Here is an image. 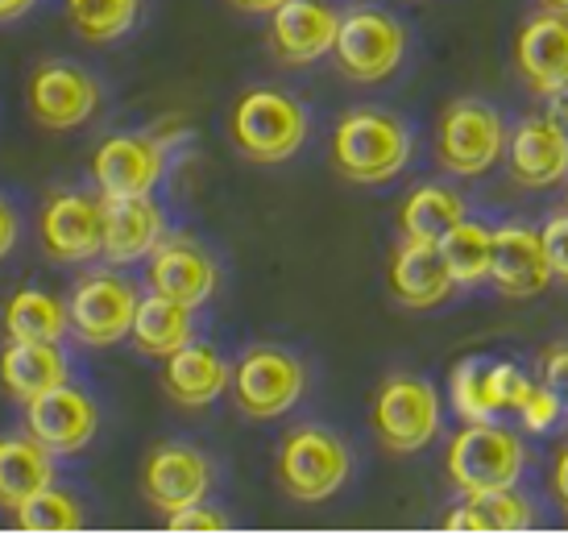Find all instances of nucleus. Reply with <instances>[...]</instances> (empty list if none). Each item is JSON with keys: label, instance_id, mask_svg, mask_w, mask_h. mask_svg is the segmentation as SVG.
Returning <instances> with one entry per match:
<instances>
[{"label": "nucleus", "instance_id": "obj_1", "mask_svg": "<svg viewBox=\"0 0 568 535\" xmlns=\"http://www.w3.org/2000/svg\"><path fill=\"white\" fill-rule=\"evenodd\" d=\"M415 138L403 117L386 109H353L332 129L328 158L336 174L357 188H382L407 171Z\"/></svg>", "mask_w": 568, "mask_h": 535}, {"label": "nucleus", "instance_id": "obj_2", "mask_svg": "<svg viewBox=\"0 0 568 535\" xmlns=\"http://www.w3.org/2000/svg\"><path fill=\"white\" fill-rule=\"evenodd\" d=\"M312 133V112L283 88H250L229 112V138L257 166H278L295 158Z\"/></svg>", "mask_w": 568, "mask_h": 535}, {"label": "nucleus", "instance_id": "obj_3", "mask_svg": "<svg viewBox=\"0 0 568 535\" xmlns=\"http://www.w3.org/2000/svg\"><path fill=\"white\" fill-rule=\"evenodd\" d=\"M348 477H353V448L332 427L303 424L286 432L278 444V486L295 503H328L348 486Z\"/></svg>", "mask_w": 568, "mask_h": 535}, {"label": "nucleus", "instance_id": "obj_4", "mask_svg": "<svg viewBox=\"0 0 568 535\" xmlns=\"http://www.w3.org/2000/svg\"><path fill=\"white\" fill-rule=\"evenodd\" d=\"M506 138L510 125L503 112L477 95H465L453 100L436 121V162L457 179H481L506 158Z\"/></svg>", "mask_w": 568, "mask_h": 535}, {"label": "nucleus", "instance_id": "obj_5", "mask_svg": "<svg viewBox=\"0 0 568 535\" xmlns=\"http://www.w3.org/2000/svg\"><path fill=\"white\" fill-rule=\"evenodd\" d=\"M444 470L460 494L510 489L519 486L523 470H527V448H523L519 432L503 427L498 420H481V424H465L453 436L448 453H444Z\"/></svg>", "mask_w": 568, "mask_h": 535}, {"label": "nucleus", "instance_id": "obj_6", "mask_svg": "<svg viewBox=\"0 0 568 535\" xmlns=\"http://www.w3.org/2000/svg\"><path fill=\"white\" fill-rule=\"evenodd\" d=\"M369 420L386 453L410 457V453H424L427 444H436V436L444 432V398L427 378L395 374L374 394Z\"/></svg>", "mask_w": 568, "mask_h": 535}, {"label": "nucleus", "instance_id": "obj_7", "mask_svg": "<svg viewBox=\"0 0 568 535\" xmlns=\"http://www.w3.org/2000/svg\"><path fill=\"white\" fill-rule=\"evenodd\" d=\"M229 391L245 420H257V424L283 420L307 394V365L278 345H253L233 365Z\"/></svg>", "mask_w": 568, "mask_h": 535}, {"label": "nucleus", "instance_id": "obj_8", "mask_svg": "<svg viewBox=\"0 0 568 535\" xmlns=\"http://www.w3.org/2000/svg\"><path fill=\"white\" fill-rule=\"evenodd\" d=\"M410 50V33L395 13L386 9H348L341 13V30H336V67L341 75L353 83H382L403 67Z\"/></svg>", "mask_w": 568, "mask_h": 535}, {"label": "nucleus", "instance_id": "obj_9", "mask_svg": "<svg viewBox=\"0 0 568 535\" xmlns=\"http://www.w3.org/2000/svg\"><path fill=\"white\" fill-rule=\"evenodd\" d=\"M138 300H142V291L133 286L129 274H121V270H88L83 279H75L71 295H67L71 332L88 349L121 345V341H129Z\"/></svg>", "mask_w": 568, "mask_h": 535}, {"label": "nucleus", "instance_id": "obj_10", "mask_svg": "<svg viewBox=\"0 0 568 535\" xmlns=\"http://www.w3.org/2000/svg\"><path fill=\"white\" fill-rule=\"evenodd\" d=\"M26 104L30 117L50 133H75L100 112V83L88 67L47 59L26 79Z\"/></svg>", "mask_w": 568, "mask_h": 535}, {"label": "nucleus", "instance_id": "obj_11", "mask_svg": "<svg viewBox=\"0 0 568 535\" xmlns=\"http://www.w3.org/2000/svg\"><path fill=\"white\" fill-rule=\"evenodd\" d=\"M38 241L59 266H88L104 258V195L54 191L38 216Z\"/></svg>", "mask_w": 568, "mask_h": 535}, {"label": "nucleus", "instance_id": "obj_12", "mask_svg": "<svg viewBox=\"0 0 568 535\" xmlns=\"http://www.w3.org/2000/svg\"><path fill=\"white\" fill-rule=\"evenodd\" d=\"M142 489L145 503L159 515H174V511H187L195 503H207V494L216 489V465L195 444H159L145 457Z\"/></svg>", "mask_w": 568, "mask_h": 535}, {"label": "nucleus", "instance_id": "obj_13", "mask_svg": "<svg viewBox=\"0 0 568 535\" xmlns=\"http://www.w3.org/2000/svg\"><path fill=\"white\" fill-rule=\"evenodd\" d=\"M145 283H150V291L166 295V300L187 303V307L200 312L221 286V266L195 236L166 233L154 245V253L145 258Z\"/></svg>", "mask_w": 568, "mask_h": 535}, {"label": "nucleus", "instance_id": "obj_14", "mask_svg": "<svg viewBox=\"0 0 568 535\" xmlns=\"http://www.w3.org/2000/svg\"><path fill=\"white\" fill-rule=\"evenodd\" d=\"M26 432L54 457H75L100 432V407L88 391L63 382L26 403Z\"/></svg>", "mask_w": 568, "mask_h": 535}, {"label": "nucleus", "instance_id": "obj_15", "mask_svg": "<svg viewBox=\"0 0 568 535\" xmlns=\"http://www.w3.org/2000/svg\"><path fill=\"white\" fill-rule=\"evenodd\" d=\"M171 150L154 133H112L95 145L92 179L100 195H154Z\"/></svg>", "mask_w": 568, "mask_h": 535}, {"label": "nucleus", "instance_id": "obj_16", "mask_svg": "<svg viewBox=\"0 0 568 535\" xmlns=\"http://www.w3.org/2000/svg\"><path fill=\"white\" fill-rule=\"evenodd\" d=\"M506 166L510 179L527 191L556 188L568 179V129L552 112L523 117L506 138Z\"/></svg>", "mask_w": 568, "mask_h": 535}, {"label": "nucleus", "instance_id": "obj_17", "mask_svg": "<svg viewBox=\"0 0 568 535\" xmlns=\"http://www.w3.org/2000/svg\"><path fill=\"white\" fill-rule=\"evenodd\" d=\"M515 71L527 92L544 100L568 92V13L544 9L523 21L515 38Z\"/></svg>", "mask_w": 568, "mask_h": 535}, {"label": "nucleus", "instance_id": "obj_18", "mask_svg": "<svg viewBox=\"0 0 568 535\" xmlns=\"http://www.w3.org/2000/svg\"><path fill=\"white\" fill-rule=\"evenodd\" d=\"M341 13L328 0H286L270 13V47L286 67H312L336 47Z\"/></svg>", "mask_w": 568, "mask_h": 535}, {"label": "nucleus", "instance_id": "obj_19", "mask_svg": "<svg viewBox=\"0 0 568 535\" xmlns=\"http://www.w3.org/2000/svg\"><path fill=\"white\" fill-rule=\"evenodd\" d=\"M489 283L506 300H536L552 283V266L544 253V236L531 224H503L494 229V253H489Z\"/></svg>", "mask_w": 568, "mask_h": 535}, {"label": "nucleus", "instance_id": "obj_20", "mask_svg": "<svg viewBox=\"0 0 568 535\" xmlns=\"http://www.w3.org/2000/svg\"><path fill=\"white\" fill-rule=\"evenodd\" d=\"M386 283H390V295H395L403 307H410V312H432V307H440V303L457 291L453 274L444 266L440 245H432V241H410V236H403L395 245V253H390Z\"/></svg>", "mask_w": 568, "mask_h": 535}, {"label": "nucleus", "instance_id": "obj_21", "mask_svg": "<svg viewBox=\"0 0 568 535\" xmlns=\"http://www.w3.org/2000/svg\"><path fill=\"white\" fill-rule=\"evenodd\" d=\"M233 382V365L221 357V349L207 341H187L174 349L171 357H162V391L171 403L187 411L212 407Z\"/></svg>", "mask_w": 568, "mask_h": 535}, {"label": "nucleus", "instance_id": "obj_22", "mask_svg": "<svg viewBox=\"0 0 568 535\" xmlns=\"http://www.w3.org/2000/svg\"><path fill=\"white\" fill-rule=\"evenodd\" d=\"M166 236V216L150 195H104V258L112 266L145 262Z\"/></svg>", "mask_w": 568, "mask_h": 535}, {"label": "nucleus", "instance_id": "obj_23", "mask_svg": "<svg viewBox=\"0 0 568 535\" xmlns=\"http://www.w3.org/2000/svg\"><path fill=\"white\" fill-rule=\"evenodd\" d=\"M63 382H71V362H67L63 345H50V341H9L4 353H0V386L21 407L30 398H38V394L63 386Z\"/></svg>", "mask_w": 568, "mask_h": 535}, {"label": "nucleus", "instance_id": "obj_24", "mask_svg": "<svg viewBox=\"0 0 568 535\" xmlns=\"http://www.w3.org/2000/svg\"><path fill=\"white\" fill-rule=\"evenodd\" d=\"M444 532L457 535H519L536 527V506L523 498L519 489H481V494H465V503L453 506L440 519Z\"/></svg>", "mask_w": 568, "mask_h": 535}, {"label": "nucleus", "instance_id": "obj_25", "mask_svg": "<svg viewBox=\"0 0 568 535\" xmlns=\"http://www.w3.org/2000/svg\"><path fill=\"white\" fill-rule=\"evenodd\" d=\"M129 341H133V349H138L142 357L162 362V357H171L174 349H183L187 341H195V307L174 303V300H166V295H159V291H150L145 300H138Z\"/></svg>", "mask_w": 568, "mask_h": 535}, {"label": "nucleus", "instance_id": "obj_26", "mask_svg": "<svg viewBox=\"0 0 568 535\" xmlns=\"http://www.w3.org/2000/svg\"><path fill=\"white\" fill-rule=\"evenodd\" d=\"M47 486H54V453L42 448L30 432L0 436V506L17 511Z\"/></svg>", "mask_w": 568, "mask_h": 535}, {"label": "nucleus", "instance_id": "obj_27", "mask_svg": "<svg viewBox=\"0 0 568 535\" xmlns=\"http://www.w3.org/2000/svg\"><path fill=\"white\" fill-rule=\"evenodd\" d=\"M0 324H4L9 341H50V345H63L67 332H71V315H67V300H59L54 291L21 286L4 303Z\"/></svg>", "mask_w": 568, "mask_h": 535}, {"label": "nucleus", "instance_id": "obj_28", "mask_svg": "<svg viewBox=\"0 0 568 535\" xmlns=\"http://www.w3.org/2000/svg\"><path fill=\"white\" fill-rule=\"evenodd\" d=\"M465 216H469V208H465L460 191L444 188V183H424V188L410 191L403 208H398V233L410 236V241L440 245V236Z\"/></svg>", "mask_w": 568, "mask_h": 535}, {"label": "nucleus", "instance_id": "obj_29", "mask_svg": "<svg viewBox=\"0 0 568 535\" xmlns=\"http://www.w3.org/2000/svg\"><path fill=\"white\" fill-rule=\"evenodd\" d=\"M145 0H67V26L88 47H112L138 30Z\"/></svg>", "mask_w": 568, "mask_h": 535}, {"label": "nucleus", "instance_id": "obj_30", "mask_svg": "<svg viewBox=\"0 0 568 535\" xmlns=\"http://www.w3.org/2000/svg\"><path fill=\"white\" fill-rule=\"evenodd\" d=\"M444 266L453 274L457 286H477L489 283V253H494V229L477 221H457L448 233L440 236Z\"/></svg>", "mask_w": 568, "mask_h": 535}, {"label": "nucleus", "instance_id": "obj_31", "mask_svg": "<svg viewBox=\"0 0 568 535\" xmlns=\"http://www.w3.org/2000/svg\"><path fill=\"white\" fill-rule=\"evenodd\" d=\"M13 523L30 535H71L88 523V511H83L80 494H71L63 486H47L38 489L30 503L17 506Z\"/></svg>", "mask_w": 568, "mask_h": 535}, {"label": "nucleus", "instance_id": "obj_32", "mask_svg": "<svg viewBox=\"0 0 568 535\" xmlns=\"http://www.w3.org/2000/svg\"><path fill=\"white\" fill-rule=\"evenodd\" d=\"M448 394H453V407H457L465 424H481V420L503 415L498 398H494V386H489V362H481V357H465V362L453 365Z\"/></svg>", "mask_w": 568, "mask_h": 535}, {"label": "nucleus", "instance_id": "obj_33", "mask_svg": "<svg viewBox=\"0 0 568 535\" xmlns=\"http://www.w3.org/2000/svg\"><path fill=\"white\" fill-rule=\"evenodd\" d=\"M515 415H519V424L527 427V432L544 436V432H552V427L560 424L565 403H560V394H556L548 382H536V386H531V394L523 398V407L515 411Z\"/></svg>", "mask_w": 568, "mask_h": 535}, {"label": "nucleus", "instance_id": "obj_34", "mask_svg": "<svg viewBox=\"0 0 568 535\" xmlns=\"http://www.w3.org/2000/svg\"><path fill=\"white\" fill-rule=\"evenodd\" d=\"M489 386H494V398H498V407H503V411H519L523 398L531 394V386H536V382L527 378L519 365L489 362Z\"/></svg>", "mask_w": 568, "mask_h": 535}, {"label": "nucleus", "instance_id": "obj_35", "mask_svg": "<svg viewBox=\"0 0 568 535\" xmlns=\"http://www.w3.org/2000/svg\"><path fill=\"white\" fill-rule=\"evenodd\" d=\"M166 527H171L174 535H212V532H229V515L207 503H195V506H187V511L166 515Z\"/></svg>", "mask_w": 568, "mask_h": 535}, {"label": "nucleus", "instance_id": "obj_36", "mask_svg": "<svg viewBox=\"0 0 568 535\" xmlns=\"http://www.w3.org/2000/svg\"><path fill=\"white\" fill-rule=\"evenodd\" d=\"M544 236V253H548V266H552V279L568 283V212L552 216V221L539 229Z\"/></svg>", "mask_w": 568, "mask_h": 535}, {"label": "nucleus", "instance_id": "obj_37", "mask_svg": "<svg viewBox=\"0 0 568 535\" xmlns=\"http://www.w3.org/2000/svg\"><path fill=\"white\" fill-rule=\"evenodd\" d=\"M544 382L560 394V403L568 411V345H556L548 357H544Z\"/></svg>", "mask_w": 568, "mask_h": 535}, {"label": "nucleus", "instance_id": "obj_38", "mask_svg": "<svg viewBox=\"0 0 568 535\" xmlns=\"http://www.w3.org/2000/svg\"><path fill=\"white\" fill-rule=\"evenodd\" d=\"M17 236H21V216L9 195H0V262L17 250Z\"/></svg>", "mask_w": 568, "mask_h": 535}, {"label": "nucleus", "instance_id": "obj_39", "mask_svg": "<svg viewBox=\"0 0 568 535\" xmlns=\"http://www.w3.org/2000/svg\"><path fill=\"white\" fill-rule=\"evenodd\" d=\"M552 489H556V498H560V506L568 511V444L560 448V457H556V465H552Z\"/></svg>", "mask_w": 568, "mask_h": 535}, {"label": "nucleus", "instance_id": "obj_40", "mask_svg": "<svg viewBox=\"0 0 568 535\" xmlns=\"http://www.w3.org/2000/svg\"><path fill=\"white\" fill-rule=\"evenodd\" d=\"M237 13H250V17H270L278 4H286V0H229Z\"/></svg>", "mask_w": 568, "mask_h": 535}, {"label": "nucleus", "instance_id": "obj_41", "mask_svg": "<svg viewBox=\"0 0 568 535\" xmlns=\"http://www.w3.org/2000/svg\"><path fill=\"white\" fill-rule=\"evenodd\" d=\"M38 4V0H0V21H17V17H26Z\"/></svg>", "mask_w": 568, "mask_h": 535}, {"label": "nucleus", "instance_id": "obj_42", "mask_svg": "<svg viewBox=\"0 0 568 535\" xmlns=\"http://www.w3.org/2000/svg\"><path fill=\"white\" fill-rule=\"evenodd\" d=\"M552 117H556V121H560V125L568 129V92L552 95Z\"/></svg>", "mask_w": 568, "mask_h": 535}, {"label": "nucleus", "instance_id": "obj_43", "mask_svg": "<svg viewBox=\"0 0 568 535\" xmlns=\"http://www.w3.org/2000/svg\"><path fill=\"white\" fill-rule=\"evenodd\" d=\"M544 9H556V13H568V0H544Z\"/></svg>", "mask_w": 568, "mask_h": 535}, {"label": "nucleus", "instance_id": "obj_44", "mask_svg": "<svg viewBox=\"0 0 568 535\" xmlns=\"http://www.w3.org/2000/svg\"><path fill=\"white\" fill-rule=\"evenodd\" d=\"M565 204H568V195H565Z\"/></svg>", "mask_w": 568, "mask_h": 535}]
</instances>
